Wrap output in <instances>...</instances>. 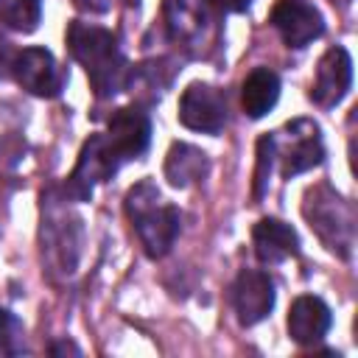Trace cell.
<instances>
[{"label":"cell","instance_id":"1","mask_svg":"<svg viewBox=\"0 0 358 358\" xmlns=\"http://www.w3.org/2000/svg\"><path fill=\"white\" fill-rule=\"evenodd\" d=\"M67 48L73 59L87 70V78L98 98H112L120 90H126L129 62L112 31L73 20L67 25Z\"/></svg>","mask_w":358,"mask_h":358},{"label":"cell","instance_id":"2","mask_svg":"<svg viewBox=\"0 0 358 358\" xmlns=\"http://www.w3.org/2000/svg\"><path fill=\"white\" fill-rule=\"evenodd\" d=\"M126 215L131 227L137 229V238L148 257H162L171 252L179 229H182V213L173 204L162 201V193L151 179L137 182L126 193Z\"/></svg>","mask_w":358,"mask_h":358},{"label":"cell","instance_id":"3","mask_svg":"<svg viewBox=\"0 0 358 358\" xmlns=\"http://www.w3.org/2000/svg\"><path fill=\"white\" fill-rule=\"evenodd\" d=\"M302 213L330 252H336L338 257H350L355 243V207L347 199H341L333 187L319 185L308 190Z\"/></svg>","mask_w":358,"mask_h":358},{"label":"cell","instance_id":"4","mask_svg":"<svg viewBox=\"0 0 358 358\" xmlns=\"http://www.w3.org/2000/svg\"><path fill=\"white\" fill-rule=\"evenodd\" d=\"M162 17L168 36L179 42L190 56H210L218 48L221 25L210 0H165Z\"/></svg>","mask_w":358,"mask_h":358},{"label":"cell","instance_id":"5","mask_svg":"<svg viewBox=\"0 0 358 358\" xmlns=\"http://www.w3.org/2000/svg\"><path fill=\"white\" fill-rule=\"evenodd\" d=\"M274 140V159H280L282 179H291L296 173H305L324 159V143L322 131L313 120H291L282 131H271Z\"/></svg>","mask_w":358,"mask_h":358},{"label":"cell","instance_id":"6","mask_svg":"<svg viewBox=\"0 0 358 358\" xmlns=\"http://www.w3.org/2000/svg\"><path fill=\"white\" fill-rule=\"evenodd\" d=\"M117 168H120V162L112 154V148L106 145L103 134H90V140L81 145V154H78L73 173L67 176L64 193L76 201H87L92 196L95 185L112 179L117 173Z\"/></svg>","mask_w":358,"mask_h":358},{"label":"cell","instance_id":"7","mask_svg":"<svg viewBox=\"0 0 358 358\" xmlns=\"http://www.w3.org/2000/svg\"><path fill=\"white\" fill-rule=\"evenodd\" d=\"M14 81L39 98H56L64 87V73L48 48H22L11 62Z\"/></svg>","mask_w":358,"mask_h":358},{"label":"cell","instance_id":"8","mask_svg":"<svg viewBox=\"0 0 358 358\" xmlns=\"http://www.w3.org/2000/svg\"><path fill=\"white\" fill-rule=\"evenodd\" d=\"M229 299H232V308L238 313V322L243 327H252L257 322H263L271 308H274V299H277V291H274V282L266 271L260 268H243L232 288H229Z\"/></svg>","mask_w":358,"mask_h":358},{"label":"cell","instance_id":"9","mask_svg":"<svg viewBox=\"0 0 358 358\" xmlns=\"http://www.w3.org/2000/svg\"><path fill=\"white\" fill-rule=\"evenodd\" d=\"M179 120L190 131L218 134L227 126V98L210 84H190L179 98Z\"/></svg>","mask_w":358,"mask_h":358},{"label":"cell","instance_id":"10","mask_svg":"<svg viewBox=\"0 0 358 358\" xmlns=\"http://www.w3.org/2000/svg\"><path fill=\"white\" fill-rule=\"evenodd\" d=\"M106 145L112 148V154L117 157V162H129V159H140L148 151L151 143V120L143 109L137 106H123L115 109L109 117V129L103 134Z\"/></svg>","mask_w":358,"mask_h":358},{"label":"cell","instance_id":"11","mask_svg":"<svg viewBox=\"0 0 358 358\" xmlns=\"http://www.w3.org/2000/svg\"><path fill=\"white\" fill-rule=\"evenodd\" d=\"M268 20L288 48H305L324 34V17L308 0H277Z\"/></svg>","mask_w":358,"mask_h":358},{"label":"cell","instance_id":"12","mask_svg":"<svg viewBox=\"0 0 358 358\" xmlns=\"http://www.w3.org/2000/svg\"><path fill=\"white\" fill-rule=\"evenodd\" d=\"M350 87H352V59H350L347 48L336 45L319 59L316 78L310 84V101L316 106L330 109V106L341 103V98L350 92Z\"/></svg>","mask_w":358,"mask_h":358},{"label":"cell","instance_id":"13","mask_svg":"<svg viewBox=\"0 0 358 358\" xmlns=\"http://www.w3.org/2000/svg\"><path fill=\"white\" fill-rule=\"evenodd\" d=\"M330 324H333V313L324 299L310 296V294L294 299V305L288 310V336L296 344L308 347V344L322 341L327 336Z\"/></svg>","mask_w":358,"mask_h":358},{"label":"cell","instance_id":"14","mask_svg":"<svg viewBox=\"0 0 358 358\" xmlns=\"http://www.w3.org/2000/svg\"><path fill=\"white\" fill-rule=\"evenodd\" d=\"M255 255L266 266H277L294 255H299V235L291 224L280 218H260L252 229Z\"/></svg>","mask_w":358,"mask_h":358},{"label":"cell","instance_id":"15","mask_svg":"<svg viewBox=\"0 0 358 358\" xmlns=\"http://www.w3.org/2000/svg\"><path fill=\"white\" fill-rule=\"evenodd\" d=\"M210 173V159L190 143H173L165 157V179L173 187H190Z\"/></svg>","mask_w":358,"mask_h":358},{"label":"cell","instance_id":"16","mask_svg":"<svg viewBox=\"0 0 358 358\" xmlns=\"http://www.w3.org/2000/svg\"><path fill=\"white\" fill-rule=\"evenodd\" d=\"M280 98V76L268 67H255L246 78H243V87H241V103H243V112L257 120L263 115H268L274 109Z\"/></svg>","mask_w":358,"mask_h":358},{"label":"cell","instance_id":"17","mask_svg":"<svg viewBox=\"0 0 358 358\" xmlns=\"http://www.w3.org/2000/svg\"><path fill=\"white\" fill-rule=\"evenodd\" d=\"M42 20V0H0V22L11 31L31 34Z\"/></svg>","mask_w":358,"mask_h":358},{"label":"cell","instance_id":"18","mask_svg":"<svg viewBox=\"0 0 358 358\" xmlns=\"http://www.w3.org/2000/svg\"><path fill=\"white\" fill-rule=\"evenodd\" d=\"M0 352L3 355H20V352H25L22 322L11 310H6V308H0Z\"/></svg>","mask_w":358,"mask_h":358},{"label":"cell","instance_id":"19","mask_svg":"<svg viewBox=\"0 0 358 358\" xmlns=\"http://www.w3.org/2000/svg\"><path fill=\"white\" fill-rule=\"evenodd\" d=\"M271 165H274V140H271V134H263L257 140V171H255V193L257 196L263 193V185L268 182Z\"/></svg>","mask_w":358,"mask_h":358},{"label":"cell","instance_id":"20","mask_svg":"<svg viewBox=\"0 0 358 358\" xmlns=\"http://www.w3.org/2000/svg\"><path fill=\"white\" fill-rule=\"evenodd\" d=\"M218 14H241L252 6V0H210Z\"/></svg>","mask_w":358,"mask_h":358},{"label":"cell","instance_id":"21","mask_svg":"<svg viewBox=\"0 0 358 358\" xmlns=\"http://www.w3.org/2000/svg\"><path fill=\"white\" fill-rule=\"evenodd\" d=\"M14 56H17V50H11V42L0 39V78L11 76V62H14Z\"/></svg>","mask_w":358,"mask_h":358},{"label":"cell","instance_id":"22","mask_svg":"<svg viewBox=\"0 0 358 358\" xmlns=\"http://www.w3.org/2000/svg\"><path fill=\"white\" fill-rule=\"evenodd\" d=\"M50 355H81V347L64 338V341H56V344H50Z\"/></svg>","mask_w":358,"mask_h":358},{"label":"cell","instance_id":"23","mask_svg":"<svg viewBox=\"0 0 358 358\" xmlns=\"http://www.w3.org/2000/svg\"><path fill=\"white\" fill-rule=\"evenodd\" d=\"M81 11H90V14H103L109 8V0H73Z\"/></svg>","mask_w":358,"mask_h":358}]
</instances>
